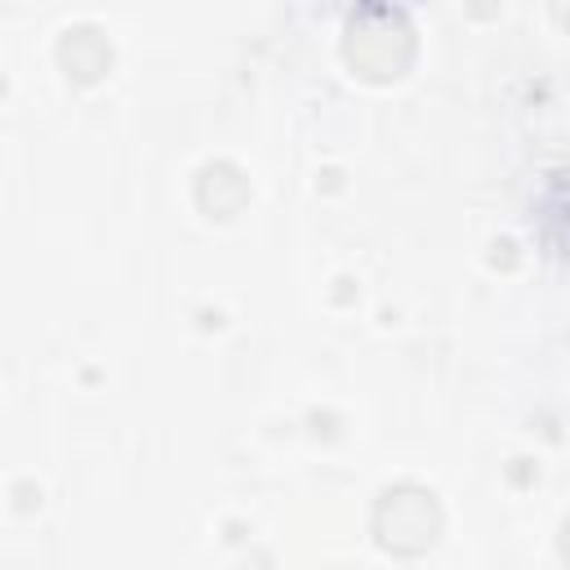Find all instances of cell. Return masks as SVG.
I'll list each match as a JSON object with an SVG mask.
<instances>
[{"label": "cell", "instance_id": "obj_1", "mask_svg": "<svg viewBox=\"0 0 570 570\" xmlns=\"http://www.w3.org/2000/svg\"><path fill=\"white\" fill-rule=\"evenodd\" d=\"M343 58L365 80H392L414 58L410 13L396 4H356L343 27Z\"/></svg>", "mask_w": 570, "mask_h": 570}, {"label": "cell", "instance_id": "obj_2", "mask_svg": "<svg viewBox=\"0 0 570 570\" xmlns=\"http://www.w3.org/2000/svg\"><path fill=\"white\" fill-rule=\"evenodd\" d=\"M445 512L441 499L419 485V481H396L387 490H379L374 508H370V530L379 539V548H387L392 557H419L441 539Z\"/></svg>", "mask_w": 570, "mask_h": 570}, {"label": "cell", "instance_id": "obj_5", "mask_svg": "<svg viewBox=\"0 0 570 570\" xmlns=\"http://www.w3.org/2000/svg\"><path fill=\"white\" fill-rule=\"evenodd\" d=\"M557 552H561V561L570 566V517H566L561 530H557Z\"/></svg>", "mask_w": 570, "mask_h": 570}, {"label": "cell", "instance_id": "obj_3", "mask_svg": "<svg viewBox=\"0 0 570 570\" xmlns=\"http://www.w3.org/2000/svg\"><path fill=\"white\" fill-rule=\"evenodd\" d=\"M58 62L76 80H98L111 67V40L98 22H71L58 31Z\"/></svg>", "mask_w": 570, "mask_h": 570}, {"label": "cell", "instance_id": "obj_4", "mask_svg": "<svg viewBox=\"0 0 570 570\" xmlns=\"http://www.w3.org/2000/svg\"><path fill=\"white\" fill-rule=\"evenodd\" d=\"M249 200V178L240 174V165L232 160H209L200 174H196V205L209 214V218H232L240 214Z\"/></svg>", "mask_w": 570, "mask_h": 570}]
</instances>
